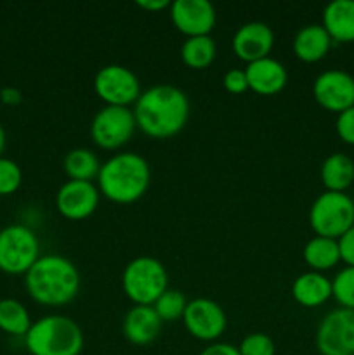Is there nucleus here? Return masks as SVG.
I'll use <instances>...</instances> for the list:
<instances>
[{"label":"nucleus","mask_w":354,"mask_h":355,"mask_svg":"<svg viewBox=\"0 0 354 355\" xmlns=\"http://www.w3.org/2000/svg\"><path fill=\"white\" fill-rule=\"evenodd\" d=\"M132 111L142 134L151 139H170L186 127L191 104L179 87L158 83L139 96Z\"/></svg>","instance_id":"f257e3e1"},{"label":"nucleus","mask_w":354,"mask_h":355,"mask_svg":"<svg viewBox=\"0 0 354 355\" xmlns=\"http://www.w3.org/2000/svg\"><path fill=\"white\" fill-rule=\"evenodd\" d=\"M82 286L80 270L61 255H42L24 274V288L44 307H62L76 298Z\"/></svg>","instance_id":"f03ea898"},{"label":"nucleus","mask_w":354,"mask_h":355,"mask_svg":"<svg viewBox=\"0 0 354 355\" xmlns=\"http://www.w3.org/2000/svg\"><path fill=\"white\" fill-rule=\"evenodd\" d=\"M101 196L117 205H130L141 200L151 184V168L137 153H118L101 165L97 175Z\"/></svg>","instance_id":"7ed1b4c3"},{"label":"nucleus","mask_w":354,"mask_h":355,"mask_svg":"<svg viewBox=\"0 0 354 355\" xmlns=\"http://www.w3.org/2000/svg\"><path fill=\"white\" fill-rule=\"evenodd\" d=\"M23 340L30 355H80L85 342L82 328L71 318L59 314L35 321Z\"/></svg>","instance_id":"20e7f679"},{"label":"nucleus","mask_w":354,"mask_h":355,"mask_svg":"<svg viewBox=\"0 0 354 355\" xmlns=\"http://www.w3.org/2000/svg\"><path fill=\"white\" fill-rule=\"evenodd\" d=\"M121 288L134 305L151 307L169 290L167 269L158 259L137 257L125 266L121 272Z\"/></svg>","instance_id":"39448f33"},{"label":"nucleus","mask_w":354,"mask_h":355,"mask_svg":"<svg viewBox=\"0 0 354 355\" xmlns=\"http://www.w3.org/2000/svg\"><path fill=\"white\" fill-rule=\"evenodd\" d=\"M309 225L316 236L339 239L354 225L353 198L346 193H321L311 205Z\"/></svg>","instance_id":"423d86ee"},{"label":"nucleus","mask_w":354,"mask_h":355,"mask_svg":"<svg viewBox=\"0 0 354 355\" xmlns=\"http://www.w3.org/2000/svg\"><path fill=\"white\" fill-rule=\"evenodd\" d=\"M40 241L24 224H10L0 231V270L9 276H24L40 259Z\"/></svg>","instance_id":"0eeeda50"},{"label":"nucleus","mask_w":354,"mask_h":355,"mask_svg":"<svg viewBox=\"0 0 354 355\" xmlns=\"http://www.w3.org/2000/svg\"><path fill=\"white\" fill-rule=\"evenodd\" d=\"M137 130L134 111L124 106H104L94 114L90 123V139L104 151L124 148Z\"/></svg>","instance_id":"6e6552de"},{"label":"nucleus","mask_w":354,"mask_h":355,"mask_svg":"<svg viewBox=\"0 0 354 355\" xmlns=\"http://www.w3.org/2000/svg\"><path fill=\"white\" fill-rule=\"evenodd\" d=\"M94 90L106 106L130 107L142 94L137 75L121 64L103 66L94 76Z\"/></svg>","instance_id":"1a4fd4ad"},{"label":"nucleus","mask_w":354,"mask_h":355,"mask_svg":"<svg viewBox=\"0 0 354 355\" xmlns=\"http://www.w3.org/2000/svg\"><path fill=\"white\" fill-rule=\"evenodd\" d=\"M316 349L321 355H354V311L333 309L316 329Z\"/></svg>","instance_id":"9d476101"},{"label":"nucleus","mask_w":354,"mask_h":355,"mask_svg":"<svg viewBox=\"0 0 354 355\" xmlns=\"http://www.w3.org/2000/svg\"><path fill=\"white\" fill-rule=\"evenodd\" d=\"M183 322L193 338L207 343L217 342L228 326L224 309L210 298H194L187 302Z\"/></svg>","instance_id":"9b49d317"},{"label":"nucleus","mask_w":354,"mask_h":355,"mask_svg":"<svg viewBox=\"0 0 354 355\" xmlns=\"http://www.w3.org/2000/svg\"><path fill=\"white\" fill-rule=\"evenodd\" d=\"M312 97L323 110L342 113L354 106V76L344 69H328L316 76Z\"/></svg>","instance_id":"f8f14e48"},{"label":"nucleus","mask_w":354,"mask_h":355,"mask_svg":"<svg viewBox=\"0 0 354 355\" xmlns=\"http://www.w3.org/2000/svg\"><path fill=\"white\" fill-rule=\"evenodd\" d=\"M169 14L176 30L186 38L210 35L217 21L215 7L208 0H176L170 2Z\"/></svg>","instance_id":"ddd939ff"},{"label":"nucleus","mask_w":354,"mask_h":355,"mask_svg":"<svg viewBox=\"0 0 354 355\" xmlns=\"http://www.w3.org/2000/svg\"><path fill=\"white\" fill-rule=\"evenodd\" d=\"M101 193L94 182L68 180L56 194V208L68 220H85L99 205Z\"/></svg>","instance_id":"4468645a"},{"label":"nucleus","mask_w":354,"mask_h":355,"mask_svg":"<svg viewBox=\"0 0 354 355\" xmlns=\"http://www.w3.org/2000/svg\"><path fill=\"white\" fill-rule=\"evenodd\" d=\"M231 45L236 58L250 64V62L269 58L274 47V31L271 30L269 24L250 21L236 30Z\"/></svg>","instance_id":"2eb2a0df"},{"label":"nucleus","mask_w":354,"mask_h":355,"mask_svg":"<svg viewBox=\"0 0 354 355\" xmlns=\"http://www.w3.org/2000/svg\"><path fill=\"white\" fill-rule=\"evenodd\" d=\"M162 319L149 305H134L125 314L121 333L125 340L135 347H144L155 342L162 331Z\"/></svg>","instance_id":"dca6fc26"},{"label":"nucleus","mask_w":354,"mask_h":355,"mask_svg":"<svg viewBox=\"0 0 354 355\" xmlns=\"http://www.w3.org/2000/svg\"><path fill=\"white\" fill-rule=\"evenodd\" d=\"M248 90L259 96H276L287 87L288 71L278 59L264 58L245 68Z\"/></svg>","instance_id":"f3484780"},{"label":"nucleus","mask_w":354,"mask_h":355,"mask_svg":"<svg viewBox=\"0 0 354 355\" xmlns=\"http://www.w3.org/2000/svg\"><path fill=\"white\" fill-rule=\"evenodd\" d=\"M332 44V38L321 24H307L295 33L292 49L298 61L312 64L328 55Z\"/></svg>","instance_id":"a211bd4d"},{"label":"nucleus","mask_w":354,"mask_h":355,"mask_svg":"<svg viewBox=\"0 0 354 355\" xmlns=\"http://www.w3.org/2000/svg\"><path fill=\"white\" fill-rule=\"evenodd\" d=\"M292 297L305 309L321 307L332 298V279L321 272L307 270L295 277L292 284Z\"/></svg>","instance_id":"6ab92c4d"},{"label":"nucleus","mask_w":354,"mask_h":355,"mask_svg":"<svg viewBox=\"0 0 354 355\" xmlns=\"http://www.w3.org/2000/svg\"><path fill=\"white\" fill-rule=\"evenodd\" d=\"M332 42H354V0H333L323 10V23Z\"/></svg>","instance_id":"aec40b11"},{"label":"nucleus","mask_w":354,"mask_h":355,"mask_svg":"<svg viewBox=\"0 0 354 355\" xmlns=\"http://www.w3.org/2000/svg\"><path fill=\"white\" fill-rule=\"evenodd\" d=\"M319 175L325 191L346 193L354 182V162L344 153H333L321 163Z\"/></svg>","instance_id":"412c9836"},{"label":"nucleus","mask_w":354,"mask_h":355,"mask_svg":"<svg viewBox=\"0 0 354 355\" xmlns=\"http://www.w3.org/2000/svg\"><path fill=\"white\" fill-rule=\"evenodd\" d=\"M302 259L314 272H326V270L337 267V263L342 262L339 241L323 238V236H314L305 243L304 250H302Z\"/></svg>","instance_id":"4be33fe9"},{"label":"nucleus","mask_w":354,"mask_h":355,"mask_svg":"<svg viewBox=\"0 0 354 355\" xmlns=\"http://www.w3.org/2000/svg\"><path fill=\"white\" fill-rule=\"evenodd\" d=\"M103 163L99 162L96 153L87 148H76L66 153L62 159V170L69 180H82V182H92L99 175Z\"/></svg>","instance_id":"5701e85b"},{"label":"nucleus","mask_w":354,"mask_h":355,"mask_svg":"<svg viewBox=\"0 0 354 355\" xmlns=\"http://www.w3.org/2000/svg\"><path fill=\"white\" fill-rule=\"evenodd\" d=\"M31 318L28 309L16 298L0 300V331L10 336L24 338L31 328Z\"/></svg>","instance_id":"b1692460"},{"label":"nucleus","mask_w":354,"mask_h":355,"mask_svg":"<svg viewBox=\"0 0 354 355\" xmlns=\"http://www.w3.org/2000/svg\"><path fill=\"white\" fill-rule=\"evenodd\" d=\"M217 47L210 35L186 38L180 47V59L191 69H205L214 62Z\"/></svg>","instance_id":"393cba45"},{"label":"nucleus","mask_w":354,"mask_h":355,"mask_svg":"<svg viewBox=\"0 0 354 355\" xmlns=\"http://www.w3.org/2000/svg\"><path fill=\"white\" fill-rule=\"evenodd\" d=\"M187 300L184 297L183 291L179 290H167L155 304L151 305L155 309V312L158 314V318L162 319V322H176L183 321L184 311H186Z\"/></svg>","instance_id":"a878e982"},{"label":"nucleus","mask_w":354,"mask_h":355,"mask_svg":"<svg viewBox=\"0 0 354 355\" xmlns=\"http://www.w3.org/2000/svg\"><path fill=\"white\" fill-rule=\"evenodd\" d=\"M332 298L342 309L354 311V267L346 266L332 279Z\"/></svg>","instance_id":"bb28decb"},{"label":"nucleus","mask_w":354,"mask_h":355,"mask_svg":"<svg viewBox=\"0 0 354 355\" xmlns=\"http://www.w3.org/2000/svg\"><path fill=\"white\" fill-rule=\"evenodd\" d=\"M23 184V172L14 159L0 156V196H10Z\"/></svg>","instance_id":"cd10ccee"},{"label":"nucleus","mask_w":354,"mask_h":355,"mask_svg":"<svg viewBox=\"0 0 354 355\" xmlns=\"http://www.w3.org/2000/svg\"><path fill=\"white\" fill-rule=\"evenodd\" d=\"M238 352L239 355H274L276 345L266 333H250L238 345Z\"/></svg>","instance_id":"c85d7f7f"},{"label":"nucleus","mask_w":354,"mask_h":355,"mask_svg":"<svg viewBox=\"0 0 354 355\" xmlns=\"http://www.w3.org/2000/svg\"><path fill=\"white\" fill-rule=\"evenodd\" d=\"M335 132L344 144L354 146V106L337 114Z\"/></svg>","instance_id":"c756f323"},{"label":"nucleus","mask_w":354,"mask_h":355,"mask_svg":"<svg viewBox=\"0 0 354 355\" xmlns=\"http://www.w3.org/2000/svg\"><path fill=\"white\" fill-rule=\"evenodd\" d=\"M222 85L228 90L229 94H243L248 90V82H246V73L245 69H229L222 78Z\"/></svg>","instance_id":"7c9ffc66"},{"label":"nucleus","mask_w":354,"mask_h":355,"mask_svg":"<svg viewBox=\"0 0 354 355\" xmlns=\"http://www.w3.org/2000/svg\"><path fill=\"white\" fill-rule=\"evenodd\" d=\"M337 241H339L340 260H342L346 266L354 267V225L346 232V234L340 236Z\"/></svg>","instance_id":"2f4dec72"},{"label":"nucleus","mask_w":354,"mask_h":355,"mask_svg":"<svg viewBox=\"0 0 354 355\" xmlns=\"http://www.w3.org/2000/svg\"><path fill=\"white\" fill-rule=\"evenodd\" d=\"M200 355H239L238 347L231 345V343H224V342H215L210 343L208 347H205L201 350Z\"/></svg>","instance_id":"473e14b6"},{"label":"nucleus","mask_w":354,"mask_h":355,"mask_svg":"<svg viewBox=\"0 0 354 355\" xmlns=\"http://www.w3.org/2000/svg\"><path fill=\"white\" fill-rule=\"evenodd\" d=\"M0 101H2L6 106H17V104L23 103V94L16 87H3L0 90Z\"/></svg>","instance_id":"72a5a7b5"},{"label":"nucleus","mask_w":354,"mask_h":355,"mask_svg":"<svg viewBox=\"0 0 354 355\" xmlns=\"http://www.w3.org/2000/svg\"><path fill=\"white\" fill-rule=\"evenodd\" d=\"M137 7L148 10V12H160L163 9H169L170 2L167 0H139Z\"/></svg>","instance_id":"f704fd0d"},{"label":"nucleus","mask_w":354,"mask_h":355,"mask_svg":"<svg viewBox=\"0 0 354 355\" xmlns=\"http://www.w3.org/2000/svg\"><path fill=\"white\" fill-rule=\"evenodd\" d=\"M3 149H6V130H3L2 123H0V156H2Z\"/></svg>","instance_id":"c9c22d12"}]
</instances>
